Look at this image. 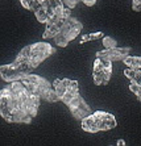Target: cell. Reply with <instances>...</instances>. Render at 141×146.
<instances>
[{"label":"cell","mask_w":141,"mask_h":146,"mask_svg":"<svg viewBox=\"0 0 141 146\" xmlns=\"http://www.w3.org/2000/svg\"><path fill=\"white\" fill-rule=\"evenodd\" d=\"M40 104L41 99L21 80L11 82L0 91V115L9 124H31Z\"/></svg>","instance_id":"1"},{"label":"cell","mask_w":141,"mask_h":146,"mask_svg":"<svg viewBox=\"0 0 141 146\" xmlns=\"http://www.w3.org/2000/svg\"><path fill=\"white\" fill-rule=\"evenodd\" d=\"M83 24L76 17L71 16V9L65 8L61 15L49 21L42 33L44 40H53L57 46L66 48L74 38L82 33Z\"/></svg>","instance_id":"2"},{"label":"cell","mask_w":141,"mask_h":146,"mask_svg":"<svg viewBox=\"0 0 141 146\" xmlns=\"http://www.w3.org/2000/svg\"><path fill=\"white\" fill-rule=\"evenodd\" d=\"M53 87H54L57 96H58L59 102L65 103L69 111L71 112L72 117L75 120L82 121L84 117L92 113L91 107L86 103V100L82 98L79 94V83L78 80L69 78L63 79H55L53 82Z\"/></svg>","instance_id":"3"},{"label":"cell","mask_w":141,"mask_h":146,"mask_svg":"<svg viewBox=\"0 0 141 146\" xmlns=\"http://www.w3.org/2000/svg\"><path fill=\"white\" fill-rule=\"evenodd\" d=\"M54 53L55 49L49 42H35L21 49L16 58L25 62L32 68H37L45 59H48Z\"/></svg>","instance_id":"4"},{"label":"cell","mask_w":141,"mask_h":146,"mask_svg":"<svg viewBox=\"0 0 141 146\" xmlns=\"http://www.w3.org/2000/svg\"><path fill=\"white\" fill-rule=\"evenodd\" d=\"M82 129L87 133L108 132L117 126V121L112 113L106 111H95L80 121Z\"/></svg>","instance_id":"5"},{"label":"cell","mask_w":141,"mask_h":146,"mask_svg":"<svg viewBox=\"0 0 141 146\" xmlns=\"http://www.w3.org/2000/svg\"><path fill=\"white\" fill-rule=\"evenodd\" d=\"M21 82H23L33 94H36L41 100H45V102H48V103L59 102V99H58V96H57V92H55L53 84L46 78L41 76V75L31 74L28 78H25L24 80H21Z\"/></svg>","instance_id":"6"},{"label":"cell","mask_w":141,"mask_h":146,"mask_svg":"<svg viewBox=\"0 0 141 146\" xmlns=\"http://www.w3.org/2000/svg\"><path fill=\"white\" fill-rule=\"evenodd\" d=\"M63 4V0H36L32 12L36 15L38 23L46 25L65 11Z\"/></svg>","instance_id":"7"},{"label":"cell","mask_w":141,"mask_h":146,"mask_svg":"<svg viewBox=\"0 0 141 146\" xmlns=\"http://www.w3.org/2000/svg\"><path fill=\"white\" fill-rule=\"evenodd\" d=\"M33 70L29 65H27L25 62L20 61V59H15L13 62L7 63V65L0 66V76L4 82L11 83V82H17V80H24L28 78L31 74H33Z\"/></svg>","instance_id":"8"},{"label":"cell","mask_w":141,"mask_h":146,"mask_svg":"<svg viewBox=\"0 0 141 146\" xmlns=\"http://www.w3.org/2000/svg\"><path fill=\"white\" fill-rule=\"evenodd\" d=\"M112 76V62L95 58L92 65V79L96 86H107Z\"/></svg>","instance_id":"9"},{"label":"cell","mask_w":141,"mask_h":146,"mask_svg":"<svg viewBox=\"0 0 141 146\" xmlns=\"http://www.w3.org/2000/svg\"><path fill=\"white\" fill-rule=\"evenodd\" d=\"M131 53V48H111V49H104V50L96 51V58H103L110 62L115 61H123L124 58H127Z\"/></svg>","instance_id":"10"},{"label":"cell","mask_w":141,"mask_h":146,"mask_svg":"<svg viewBox=\"0 0 141 146\" xmlns=\"http://www.w3.org/2000/svg\"><path fill=\"white\" fill-rule=\"evenodd\" d=\"M123 63L127 67L136 70V71L141 72V57H136V55H128L127 58L123 59Z\"/></svg>","instance_id":"11"},{"label":"cell","mask_w":141,"mask_h":146,"mask_svg":"<svg viewBox=\"0 0 141 146\" xmlns=\"http://www.w3.org/2000/svg\"><path fill=\"white\" fill-rule=\"evenodd\" d=\"M124 76L128 78L132 83H136V84L141 86V72L136 71V70H132V68L127 67L124 70Z\"/></svg>","instance_id":"12"},{"label":"cell","mask_w":141,"mask_h":146,"mask_svg":"<svg viewBox=\"0 0 141 146\" xmlns=\"http://www.w3.org/2000/svg\"><path fill=\"white\" fill-rule=\"evenodd\" d=\"M98 0H63V3L66 4V7L72 9V8H75L78 5V3H83L84 5L87 7H94L95 4H96Z\"/></svg>","instance_id":"13"},{"label":"cell","mask_w":141,"mask_h":146,"mask_svg":"<svg viewBox=\"0 0 141 146\" xmlns=\"http://www.w3.org/2000/svg\"><path fill=\"white\" fill-rule=\"evenodd\" d=\"M104 34L103 32H92V33H87V34H82L80 37V45H83L84 42H88V41H94V40H98V38H103Z\"/></svg>","instance_id":"14"},{"label":"cell","mask_w":141,"mask_h":146,"mask_svg":"<svg viewBox=\"0 0 141 146\" xmlns=\"http://www.w3.org/2000/svg\"><path fill=\"white\" fill-rule=\"evenodd\" d=\"M103 45H104V49H111V48H116L117 42L114 37H111V36H104L103 37Z\"/></svg>","instance_id":"15"},{"label":"cell","mask_w":141,"mask_h":146,"mask_svg":"<svg viewBox=\"0 0 141 146\" xmlns=\"http://www.w3.org/2000/svg\"><path fill=\"white\" fill-rule=\"evenodd\" d=\"M129 90L133 92V95H136V98L141 102V86H138V84H136V83H132L131 82V84H129Z\"/></svg>","instance_id":"16"},{"label":"cell","mask_w":141,"mask_h":146,"mask_svg":"<svg viewBox=\"0 0 141 146\" xmlns=\"http://www.w3.org/2000/svg\"><path fill=\"white\" fill-rule=\"evenodd\" d=\"M19 1H20L21 5H23L25 9H28V11H32V9H33V7H35V3H36V0H19Z\"/></svg>","instance_id":"17"},{"label":"cell","mask_w":141,"mask_h":146,"mask_svg":"<svg viewBox=\"0 0 141 146\" xmlns=\"http://www.w3.org/2000/svg\"><path fill=\"white\" fill-rule=\"evenodd\" d=\"M132 9L134 12H141V0H132Z\"/></svg>","instance_id":"18"}]
</instances>
